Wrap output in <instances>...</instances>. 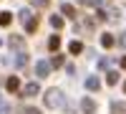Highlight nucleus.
Segmentation results:
<instances>
[{
	"label": "nucleus",
	"mask_w": 126,
	"mask_h": 114,
	"mask_svg": "<svg viewBox=\"0 0 126 114\" xmlns=\"http://www.w3.org/2000/svg\"><path fill=\"white\" fill-rule=\"evenodd\" d=\"M63 64H66L63 56H53V61H50V66H63Z\"/></svg>",
	"instance_id": "obj_18"
},
{
	"label": "nucleus",
	"mask_w": 126,
	"mask_h": 114,
	"mask_svg": "<svg viewBox=\"0 0 126 114\" xmlns=\"http://www.w3.org/2000/svg\"><path fill=\"white\" fill-rule=\"evenodd\" d=\"M43 104H46L48 109L63 107V91H61V89H48L46 94H43Z\"/></svg>",
	"instance_id": "obj_1"
},
{
	"label": "nucleus",
	"mask_w": 126,
	"mask_h": 114,
	"mask_svg": "<svg viewBox=\"0 0 126 114\" xmlns=\"http://www.w3.org/2000/svg\"><path fill=\"white\" fill-rule=\"evenodd\" d=\"M81 112L83 114H93V112H96V101H93V99H83L81 101Z\"/></svg>",
	"instance_id": "obj_4"
},
{
	"label": "nucleus",
	"mask_w": 126,
	"mask_h": 114,
	"mask_svg": "<svg viewBox=\"0 0 126 114\" xmlns=\"http://www.w3.org/2000/svg\"><path fill=\"white\" fill-rule=\"evenodd\" d=\"M113 43H116V38H113L111 33H103V36H101V46H103V48H111Z\"/></svg>",
	"instance_id": "obj_10"
},
{
	"label": "nucleus",
	"mask_w": 126,
	"mask_h": 114,
	"mask_svg": "<svg viewBox=\"0 0 126 114\" xmlns=\"http://www.w3.org/2000/svg\"><path fill=\"white\" fill-rule=\"evenodd\" d=\"M8 46L15 48V51H20V48L25 46V38H23V36H8Z\"/></svg>",
	"instance_id": "obj_2"
},
{
	"label": "nucleus",
	"mask_w": 126,
	"mask_h": 114,
	"mask_svg": "<svg viewBox=\"0 0 126 114\" xmlns=\"http://www.w3.org/2000/svg\"><path fill=\"white\" fill-rule=\"evenodd\" d=\"M50 25H53L56 30H58V28H63V18H61V15H53V18H50Z\"/></svg>",
	"instance_id": "obj_17"
},
{
	"label": "nucleus",
	"mask_w": 126,
	"mask_h": 114,
	"mask_svg": "<svg viewBox=\"0 0 126 114\" xmlns=\"http://www.w3.org/2000/svg\"><path fill=\"white\" fill-rule=\"evenodd\" d=\"M106 15H109L111 20H121V13H119V8H116V5H109V10H106Z\"/></svg>",
	"instance_id": "obj_12"
},
{
	"label": "nucleus",
	"mask_w": 126,
	"mask_h": 114,
	"mask_svg": "<svg viewBox=\"0 0 126 114\" xmlns=\"http://www.w3.org/2000/svg\"><path fill=\"white\" fill-rule=\"evenodd\" d=\"M119 43H121V48H126V33H124V36L119 38Z\"/></svg>",
	"instance_id": "obj_25"
},
{
	"label": "nucleus",
	"mask_w": 126,
	"mask_h": 114,
	"mask_svg": "<svg viewBox=\"0 0 126 114\" xmlns=\"http://www.w3.org/2000/svg\"><path fill=\"white\" fill-rule=\"evenodd\" d=\"M106 81H109V86H113V84H119V71H109V76H106Z\"/></svg>",
	"instance_id": "obj_15"
},
{
	"label": "nucleus",
	"mask_w": 126,
	"mask_h": 114,
	"mask_svg": "<svg viewBox=\"0 0 126 114\" xmlns=\"http://www.w3.org/2000/svg\"><path fill=\"white\" fill-rule=\"evenodd\" d=\"M111 114H126V104L124 101H111Z\"/></svg>",
	"instance_id": "obj_6"
},
{
	"label": "nucleus",
	"mask_w": 126,
	"mask_h": 114,
	"mask_svg": "<svg viewBox=\"0 0 126 114\" xmlns=\"http://www.w3.org/2000/svg\"><path fill=\"white\" fill-rule=\"evenodd\" d=\"M86 5H91V8H101L103 0H86Z\"/></svg>",
	"instance_id": "obj_23"
},
{
	"label": "nucleus",
	"mask_w": 126,
	"mask_h": 114,
	"mask_svg": "<svg viewBox=\"0 0 126 114\" xmlns=\"http://www.w3.org/2000/svg\"><path fill=\"white\" fill-rule=\"evenodd\" d=\"M25 114H40V109H35V107H28V109H25Z\"/></svg>",
	"instance_id": "obj_24"
},
{
	"label": "nucleus",
	"mask_w": 126,
	"mask_h": 114,
	"mask_svg": "<svg viewBox=\"0 0 126 114\" xmlns=\"http://www.w3.org/2000/svg\"><path fill=\"white\" fill-rule=\"evenodd\" d=\"M68 51H71V53H81V51H83V43H81V41H73V43L68 46Z\"/></svg>",
	"instance_id": "obj_16"
},
{
	"label": "nucleus",
	"mask_w": 126,
	"mask_h": 114,
	"mask_svg": "<svg viewBox=\"0 0 126 114\" xmlns=\"http://www.w3.org/2000/svg\"><path fill=\"white\" fill-rule=\"evenodd\" d=\"M0 114H10V107L5 104V99L0 96Z\"/></svg>",
	"instance_id": "obj_20"
},
{
	"label": "nucleus",
	"mask_w": 126,
	"mask_h": 114,
	"mask_svg": "<svg viewBox=\"0 0 126 114\" xmlns=\"http://www.w3.org/2000/svg\"><path fill=\"white\" fill-rule=\"evenodd\" d=\"M30 15H33V10H28V8H25V10H20V20H23V23H25Z\"/></svg>",
	"instance_id": "obj_21"
},
{
	"label": "nucleus",
	"mask_w": 126,
	"mask_h": 114,
	"mask_svg": "<svg viewBox=\"0 0 126 114\" xmlns=\"http://www.w3.org/2000/svg\"><path fill=\"white\" fill-rule=\"evenodd\" d=\"M5 86H8V91H18V89H20V81H18V76H8Z\"/></svg>",
	"instance_id": "obj_7"
},
{
	"label": "nucleus",
	"mask_w": 126,
	"mask_h": 114,
	"mask_svg": "<svg viewBox=\"0 0 126 114\" xmlns=\"http://www.w3.org/2000/svg\"><path fill=\"white\" fill-rule=\"evenodd\" d=\"M33 5H35V8H48L50 0H33Z\"/></svg>",
	"instance_id": "obj_22"
},
{
	"label": "nucleus",
	"mask_w": 126,
	"mask_h": 114,
	"mask_svg": "<svg viewBox=\"0 0 126 114\" xmlns=\"http://www.w3.org/2000/svg\"><path fill=\"white\" fill-rule=\"evenodd\" d=\"M23 25H25V30H28V33H33V30L38 28V18H35V15H30V18L25 20V23H23Z\"/></svg>",
	"instance_id": "obj_9"
},
{
	"label": "nucleus",
	"mask_w": 126,
	"mask_h": 114,
	"mask_svg": "<svg viewBox=\"0 0 126 114\" xmlns=\"http://www.w3.org/2000/svg\"><path fill=\"white\" fill-rule=\"evenodd\" d=\"M48 48H50V51H58V48H61V38H58V36H50V38H48Z\"/></svg>",
	"instance_id": "obj_13"
},
{
	"label": "nucleus",
	"mask_w": 126,
	"mask_h": 114,
	"mask_svg": "<svg viewBox=\"0 0 126 114\" xmlns=\"http://www.w3.org/2000/svg\"><path fill=\"white\" fill-rule=\"evenodd\" d=\"M124 91H126V81H124Z\"/></svg>",
	"instance_id": "obj_27"
},
{
	"label": "nucleus",
	"mask_w": 126,
	"mask_h": 114,
	"mask_svg": "<svg viewBox=\"0 0 126 114\" xmlns=\"http://www.w3.org/2000/svg\"><path fill=\"white\" fill-rule=\"evenodd\" d=\"M98 86H101V81H98L96 76H88V79H86V89H88V91H98Z\"/></svg>",
	"instance_id": "obj_8"
},
{
	"label": "nucleus",
	"mask_w": 126,
	"mask_h": 114,
	"mask_svg": "<svg viewBox=\"0 0 126 114\" xmlns=\"http://www.w3.org/2000/svg\"><path fill=\"white\" fill-rule=\"evenodd\" d=\"M10 23H13V15H10L8 10H5V13H0V25H10Z\"/></svg>",
	"instance_id": "obj_14"
},
{
	"label": "nucleus",
	"mask_w": 126,
	"mask_h": 114,
	"mask_svg": "<svg viewBox=\"0 0 126 114\" xmlns=\"http://www.w3.org/2000/svg\"><path fill=\"white\" fill-rule=\"evenodd\" d=\"M50 68H53V66H50L48 61H38V66H35V74H38L40 79H43V76H48V74H50Z\"/></svg>",
	"instance_id": "obj_3"
},
{
	"label": "nucleus",
	"mask_w": 126,
	"mask_h": 114,
	"mask_svg": "<svg viewBox=\"0 0 126 114\" xmlns=\"http://www.w3.org/2000/svg\"><path fill=\"white\" fill-rule=\"evenodd\" d=\"M38 91H40V86L35 84V81H30V84H25V86H23V96H35Z\"/></svg>",
	"instance_id": "obj_5"
},
{
	"label": "nucleus",
	"mask_w": 126,
	"mask_h": 114,
	"mask_svg": "<svg viewBox=\"0 0 126 114\" xmlns=\"http://www.w3.org/2000/svg\"><path fill=\"white\" fill-rule=\"evenodd\" d=\"M25 64H28L25 53H18V58H15V66H25Z\"/></svg>",
	"instance_id": "obj_19"
},
{
	"label": "nucleus",
	"mask_w": 126,
	"mask_h": 114,
	"mask_svg": "<svg viewBox=\"0 0 126 114\" xmlns=\"http://www.w3.org/2000/svg\"><path fill=\"white\" fill-rule=\"evenodd\" d=\"M61 13H63V15H68V18H76V8L68 5V3H63V5H61Z\"/></svg>",
	"instance_id": "obj_11"
},
{
	"label": "nucleus",
	"mask_w": 126,
	"mask_h": 114,
	"mask_svg": "<svg viewBox=\"0 0 126 114\" xmlns=\"http://www.w3.org/2000/svg\"><path fill=\"white\" fill-rule=\"evenodd\" d=\"M121 66H124V68H126V56H124V58H121Z\"/></svg>",
	"instance_id": "obj_26"
}]
</instances>
